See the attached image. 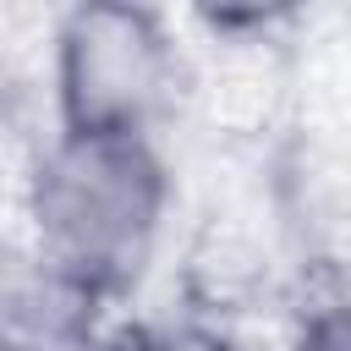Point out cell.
<instances>
[{
	"mask_svg": "<svg viewBox=\"0 0 351 351\" xmlns=\"http://www.w3.org/2000/svg\"><path fill=\"white\" fill-rule=\"evenodd\" d=\"M0 335H27L82 351L115 340L110 307L93 291H82L71 274H60L44 252H33L22 236L0 241Z\"/></svg>",
	"mask_w": 351,
	"mask_h": 351,
	"instance_id": "3957f363",
	"label": "cell"
},
{
	"mask_svg": "<svg viewBox=\"0 0 351 351\" xmlns=\"http://www.w3.org/2000/svg\"><path fill=\"white\" fill-rule=\"evenodd\" d=\"M115 351H159V346H143V340H115Z\"/></svg>",
	"mask_w": 351,
	"mask_h": 351,
	"instance_id": "8992f818",
	"label": "cell"
},
{
	"mask_svg": "<svg viewBox=\"0 0 351 351\" xmlns=\"http://www.w3.org/2000/svg\"><path fill=\"white\" fill-rule=\"evenodd\" d=\"M285 351H351V285H324L307 296Z\"/></svg>",
	"mask_w": 351,
	"mask_h": 351,
	"instance_id": "277c9868",
	"label": "cell"
},
{
	"mask_svg": "<svg viewBox=\"0 0 351 351\" xmlns=\"http://www.w3.org/2000/svg\"><path fill=\"white\" fill-rule=\"evenodd\" d=\"M115 340H121V335H115ZM115 340L99 346V351H115ZM0 351H82V346H49V340H27V335H0Z\"/></svg>",
	"mask_w": 351,
	"mask_h": 351,
	"instance_id": "5b68a950",
	"label": "cell"
},
{
	"mask_svg": "<svg viewBox=\"0 0 351 351\" xmlns=\"http://www.w3.org/2000/svg\"><path fill=\"white\" fill-rule=\"evenodd\" d=\"M181 93V33L165 11L132 0L66 5L49 27L55 132L159 137Z\"/></svg>",
	"mask_w": 351,
	"mask_h": 351,
	"instance_id": "7a4b0ae2",
	"label": "cell"
},
{
	"mask_svg": "<svg viewBox=\"0 0 351 351\" xmlns=\"http://www.w3.org/2000/svg\"><path fill=\"white\" fill-rule=\"evenodd\" d=\"M176 214V165L143 132H55L22 176V241L121 307L159 263Z\"/></svg>",
	"mask_w": 351,
	"mask_h": 351,
	"instance_id": "6da1fadb",
	"label": "cell"
}]
</instances>
